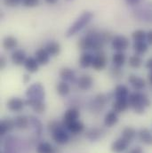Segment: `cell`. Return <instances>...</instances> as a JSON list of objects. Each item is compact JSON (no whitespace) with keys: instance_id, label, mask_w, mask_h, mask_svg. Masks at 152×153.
<instances>
[{"instance_id":"1","label":"cell","mask_w":152,"mask_h":153,"mask_svg":"<svg viewBox=\"0 0 152 153\" xmlns=\"http://www.w3.org/2000/svg\"><path fill=\"white\" fill-rule=\"evenodd\" d=\"M128 102L130 107L138 114H142L145 111V109L150 107L151 103L149 97L140 92L131 93L128 96Z\"/></svg>"},{"instance_id":"2","label":"cell","mask_w":152,"mask_h":153,"mask_svg":"<svg viewBox=\"0 0 152 153\" xmlns=\"http://www.w3.org/2000/svg\"><path fill=\"white\" fill-rule=\"evenodd\" d=\"M93 13L92 12H84L77 19L76 22L68 29L66 32V37L70 38L74 35L77 34L79 31H81L83 29H85L93 20Z\"/></svg>"},{"instance_id":"3","label":"cell","mask_w":152,"mask_h":153,"mask_svg":"<svg viewBox=\"0 0 152 153\" xmlns=\"http://www.w3.org/2000/svg\"><path fill=\"white\" fill-rule=\"evenodd\" d=\"M26 96L27 101L25 103L29 106L36 102H43L44 99V89L40 83H36L28 88Z\"/></svg>"},{"instance_id":"4","label":"cell","mask_w":152,"mask_h":153,"mask_svg":"<svg viewBox=\"0 0 152 153\" xmlns=\"http://www.w3.org/2000/svg\"><path fill=\"white\" fill-rule=\"evenodd\" d=\"M130 45L129 39L124 35L115 36L111 40V46L116 52H124L127 50Z\"/></svg>"},{"instance_id":"5","label":"cell","mask_w":152,"mask_h":153,"mask_svg":"<svg viewBox=\"0 0 152 153\" xmlns=\"http://www.w3.org/2000/svg\"><path fill=\"white\" fill-rule=\"evenodd\" d=\"M53 139L56 143L63 145V144H66L69 142L70 136H69V134H67L66 131H64L61 127H58L57 129H55L53 132Z\"/></svg>"},{"instance_id":"6","label":"cell","mask_w":152,"mask_h":153,"mask_svg":"<svg viewBox=\"0 0 152 153\" xmlns=\"http://www.w3.org/2000/svg\"><path fill=\"white\" fill-rule=\"evenodd\" d=\"M128 82L129 84L131 85V86L137 92L139 91H142L145 88L146 86V81L139 76H136V75H130L128 77Z\"/></svg>"},{"instance_id":"7","label":"cell","mask_w":152,"mask_h":153,"mask_svg":"<svg viewBox=\"0 0 152 153\" xmlns=\"http://www.w3.org/2000/svg\"><path fill=\"white\" fill-rule=\"evenodd\" d=\"M76 84H77V86L79 89H81L82 91H87L93 86V79L90 75L84 74L77 78Z\"/></svg>"},{"instance_id":"8","label":"cell","mask_w":152,"mask_h":153,"mask_svg":"<svg viewBox=\"0 0 152 153\" xmlns=\"http://www.w3.org/2000/svg\"><path fill=\"white\" fill-rule=\"evenodd\" d=\"M25 102L19 97H13L7 102V108L13 112H19L22 111Z\"/></svg>"},{"instance_id":"9","label":"cell","mask_w":152,"mask_h":153,"mask_svg":"<svg viewBox=\"0 0 152 153\" xmlns=\"http://www.w3.org/2000/svg\"><path fill=\"white\" fill-rule=\"evenodd\" d=\"M27 58L25 52L22 49H15L11 55V61L16 66L23 65Z\"/></svg>"},{"instance_id":"10","label":"cell","mask_w":152,"mask_h":153,"mask_svg":"<svg viewBox=\"0 0 152 153\" xmlns=\"http://www.w3.org/2000/svg\"><path fill=\"white\" fill-rule=\"evenodd\" d=\"M130 107L128 98H116L112 104V111L116 113L124 112Z\"/></svg>"},{"instance_id":"11","label":"cell","mask_w":152,"mask_h":153,"mask_svg":"<svg viewBox=\"0 0 152 153\" xmlns=\"http://www.w3.org/2000/svg\"><path fill=\"white\" fill-rule=\"evenodd\" d=\"M106 66H107V59L103 53H98V54L94 55L92 67L95 71H102L105 69Z\"/></svg>"},{"instance_id":"12","label":"cell","mask_w":152,"mask_h":153,"mask_svg":"<svg viewBox=\"0 0 152 153\" xmlns=\"http://www.w3.org/2000/svg\"><path fill=\"white\" fill-rule=\"evenodd\" d=\"M50 57L51 55L47 53L44 47L39 48L35 52V58L40 65H46L50 62Z\"/></svg>"},{"instance_id":"13","label":"cell","mask_w":152,"mask_h":153,"mask_svg":"<svg viewBox=\"0 0 152 153\" xmlns=\"http://www.w3.org/2000/svg\"><path fill=\"white\" fill-rule=\"evenodd\" d=\"M94 55L92 54L91 53L85 52L82 53V55L79 58V66L82 69H87L93 65Z\"/></svg>"},{"instance_id":"14","label":"cell","mask_w":152,"mask_h":153,"mask_svg":"<svg viewBox=\"0 0 152 153\" xmlns=\"http://www.w3.org/2000/svg\"><path fill=\"white\" fill-rule=\"evenodd\" d=\"M129 142H127L126 140H125L123 137H120L118 139H116L113 143L111 144V151L116 153H120L124 151H125L129 145Z\"/></svg>"},{"instance_id":"15","label":"cell","mask_w":152,"mask_h":153,"mask_svg":"<svg viewBox=\"0 0 152 153\" xmlns=\"http://www.w3.org/2000/svg\"><path fill=\"white\" fill-rule=\"evenodd\" d=\"M24 68L26 69V71L30 73H35L37 72L39 69L40 64L38 63L37 59L35 57H28L23 64Z\"/></svg>"},{"instance_id":"16","label":"cell","mask_w":152,"mask_h":153,"mask_svg":"<svg viewBox=\"0 0 152 153\" xmlns=\"http://www.w3.org/2000/svg\"><path fill=\"white\" fill-rule=\"evenodd\" d=\"M44 49L47 51V53L51 56H57L61 53L62 47H61L60 43H58L56 41H50L45 45Z\"/></svg>"},{"instance_id":"17","label":"cell","mask_w":152,"mask_h":153,"mask_svg":"<svg viewBox=\"0 0 152 153\" xmlns=\"http://www.w3.org/2000/svg\"><path fill=\"white\" fill-rule=\"evenodd\" d=\"M79 116H80V113H79L78 110H76L75 108L69 109L63 115V121L67 125V124H69L70 122L77 120Z\"/></svg>"},{"instance_id":"18","label":"cell","mask_w":152,"mask_h":153,"mask_svg":"<svg viewBox=\"0 0 152 153\" xmlns=\"http://www.w3.org/2000/svg\"><path fill=\"white\" fill-rule=\"evenodd\" d=\"M60 77L62 78V81L68 82V81H73L76 78V74L75 71L69 68V67H64L60 71Z\"/></svg>"},{"instance_id":"19","label":"cell","mask_w":152,"mask_h":153,"mask_svg":"<svg viewBox=\"0 0 152 153\" xmlns=\"http://www.w3.org/2000/svg\"><path fill=\"white\" fill-rule=\"evenodd\" d=\"M139 139L142 143L147 145H152V134L148 128H142L138 133Z\"/></svg>"},{"instance_id":"20","label":"cell","mask_w":152,"mask_h":153,"mask_svg":"<svg viewBox=\"0 0 152 153\" xmlns=\"http://www.w3.org/2000/svg\"><path fill=\"white\" fill-rule=\"evenodd\" d=\"M2 45L7 51L14 50L18 45V40H17V38L13 37V36H7L3 39Z\"/></svg>"},{"instance_id":"21","label":"cell","mask_w":152,"mask_h":153,"mask_svg":"<svg viewBox=\"0 0 152 153\" xmlns=\"http://www.w3.org/2000/svg\"><path fill=\"white\" fill-rule=\"evenodd\" d=\"M111 61L116 67L120 68L125 65V63L126 62V56L124 53V52H116L112 55Z\"/></svg>"},{"instance_id":"22","label":"cell","mask_w":152,"mask_h":153,"mask_svg":"<svg viewBox=\"0 0 152 153\" xmlns=\"http://www.w3.org/2000/svg\"><path fill=\"white\" fill-rule=\"evenodd\" d=\"M14 126H15V123L13 120H12L11 118L4 119L0 124V134L1 135L5 134L7 132L11 131Z\"/></svg>"},{"instance_id":"23","label":"cell","mask_w":152,"mask_h":153,"mask_svg":"<svg viewBox=\"0 0 152 153\" xmlns=\"http://www.w3.org/2000/svg\"><path fill=\"white\" fill-rule=\"evenodd\" d=\"M115 98H128L130 92L126 85H118L116 86L114 91Z\"/></svg>"},{"instance_id":"24","label":"cell","mask_w":152,"mask_h":153,"mask_svg":"<svg viewBox=\"0 0 152 153\" xmlns=\"http://www.w3.org/2000/svg\"><path fill=\"white\" fill-rule=\"evenodd\" d=\"M133 48L135 51L136 54L142 55L144 54L148 49H149V44L146 41H139V42H134L133 45Z\"/></svg>"},{"instance_id":"25","label":"cell","mask_w":152,"mask_h":153,"mask_svg":"<svg viewBox=\"0 0 152 153\" xmlns=\"http://www.w3.org/2000/svg\"><path fill=\"white\" fill-rule=\"evenodd\" d=\"M66 126H67L68 130H69L70 133L75 134L81 133V132L84 130V128H85L84 124H83L82 122L78 121V120L73 121V122H70V123L67 124Z\"/></svg>"},{"instance_id":"26","label":"cell","mask_w":152,"mask_h":153,"mask_svg":"<svg viewBox=\"0 0 152 153\" xmlns=\"http://www.w3.org/2000/svg\"><path fill=\"white\" fill-rule=\"evenodd\" d=\"M117 121H118L117 113L115 112L114 111H109L104 117V124L108 127H112L117 123Z\"/></svg>"},{"instance_id":"27","label":"cell","mask_w":152,"mask_h":153,"mask_svg":"<svg viewBox=\"0 0 152 153\" xmlns=\"http://www.w3.org/2000/svg\"><path fill=\"white\" fill-rule=\"evenodd\" d=\"M56 91L57 94L60 96H66L70 94V87L69 84L65 81H61L57 84L56 85Z\"/></svg>"},{"instance_id":"28","label":"cell","mask_w":152,"mask_h":153,"mask_svg":"<svg viewBox=\"0 0 152 153\" xmlns=\"http://www.w3.org/2000/svg\"><path fill=\"white\" fill-rule=\"evenodd\" d=\"M128 64L133 69L141 68V66L142 65V59L141 55H139V54L132 55L128 60Z\"/></svg>"},{"instance_id":"29","label":"cell","mask_w":152,"mask_h":153,"mask_svg":"<svg viewBox=\"0 0 152 153\" xmlns=\"http://www.w3.org/2000/svg\"><path fill=\"white\" fill-rule=\"evenodd\" d=\"M37 153H55V151L49 143L42 142L37 147Z\"/></svg>"},{"instance_id":"30","label":"cell","mask_w":152,"mask_h":153,"mask_svg":"<svg viewBox=\"0 0 152 153\" xmlns=\"http://www.w3.org/2000/svg\"><path fill=\"white\" fill-rule=\"evenodd\" d=\"M135 135H136V131L133 127H129L128 126V127H125L123 130L121 137H123L125 140H126L127 142L130 143L131 141H133L134 139Z\"/></svg>"},{"instance_id":"31","label":"cell","mask_w":152,"mask_h":153,"mask_svg":"<svg viewBox=\"0 0 152 153\" xmlns=\"http://www.w3.org/2000/svg\"><path fill=\"white\" fill-rule=\"evenodd\" d=\"M15 126L19 129H25L29 126V118L25 116H18L15 120Z\"/></svg>"},{"instance_id":"32","label":"cell","mask_w":152,"mask_h":153,"mask_svg":"<svg viewBox=\"0 0 152 153\" xmlns=\"http://www.w3.org/2000/svg\"><path fill=\"white\" fill-rule=\"evenodd\" d=\"M132 38L134 42L145 41L147 38V32L143 30H136L132 33Z\"/></svg>"},{"instance_id":"33","label":"cell","mask_w":152,"mask_h":153,"mask_svg":"<svg viewBox=\"0 0 152 153\" xmlns=\"http://www.w3.org/2000/svg\"><path fill=\"white\" fill-rule=\"evenodd\" d=\"M30 106L33 109V111L35 112H38V113H43L44 111V110H45V104L44 103V102H33Z\"/></svg>"},{"instance_id":"34","label":"cell","mask_w":152,"mask_h":153,"mask_svg":"<svg viewBox=\"0 0 152 153\" xmlns=\"http://www.w3.org/2000/svg\"><path fill=\"white\" fill-rule=\"evenodd\" d=\"M40 3V0H22V4L28 8H33L38 6Z\"/></svg>"},{"instance_id":"35","label":"cell","mask_w":152,"mask_h":153,"mask_svg":"<svg viewBox=\"0 0 152 153\" xmlns=\"http://www.w3.org/2000/svg\"><path fill=\"white\" fill-rule=\"evenodd\" d=\"M3 3L8 7H14L20 4H22V0H3Z\"/></svg>"},{"instance_id":"36","label":"cell","mask_w":152,"mask_h":153,"mask_svg":"<svg viewBox=\"0 0 152 153\" xmlns=\"http://www.w3.org/2000/svg\"><path fill=\"white\" fill-rule=\"evenodd\" d=\"M146 40H147V43L149 45H152V30H149L147 32V38H146Z\"/></svg>"},{"instance_id":"37","label":"cell","mask_w":152,"mask_h":153,"mask_svg":"<svg viewBox=\"0 0 152 153\" xmlns=\"http://www.w3.org/2000/svg\"><path fill=\"white\" fill-rule=\"evenodd\" d=\"M6 65V59L4 56H1V60H0V66H1V70L4 69Z\"/></svg>"},{"instance_id":"38","label":"cell","mask_w":152,"mask_h":153,"mask_svg":"<svg viewBox=\"0 0 152 153\" xmlns=\"http://www.w3.org/2000/svg\"><path fill=\"white\" fill-rule=\"evenodd\" d=\"M145 67H146V69H148L149 71H152V58L149 59V60L147 61V62H146V64H145Z\"/></svg>"},{"instance_id":"39","label":"cell","mask_w":152,"mask_h":153,"mask_svg":"<svg viewBox=\"0 0 152 153\" xmlns=\"http://www.w3.org/2000/svg\"><path fill=\"white\" fill-rule=\"evenodd\" d=\"M140 1L141 0H125L127 4H130V5H136L140 3Z\"/></svg>"},{"instance_id":"40","label":"cell","mask_w":152,"mask_h":153,"mask_svg":"<svg viewBox=\"0 0 152 153\" xmlns=\"http://www.w3.org/2000/svg\"><path fill=\"white\" fill-rule=\"evenodd\" d=\"M130 153H143V151H142V149L141 147H136Z\"/></svg>"},{"instance_id":"41","label":"cell","mask_w":152,"mask_h":153,"mask_svg":"<svg viewBox=\"0 0 152 153\" xmlns=\"http://www.w3.org/2000/svg\"><path fill=\"white\" fill-rule=\"evenodd\" d=\"M46 4H57L58 3V1L59 0H44Z\"/></svg>"},{"instance_id":"42","label":"cell","mask_w":152,"mask_h":153,"mask_svg":"<svg viewBox=\"0 0 152 153\" xmlns=\"http://www.w3.org/2000/svg\"><path fill=\"white\" fill-rule=\"evenodd\" d=\"M30 80V76H29V75H24L23 78H22V81H23L25 84H27V83H28Z\"/></svg>"},{"instance_id":"43","label":"cell","mask_w":152,"mask_h":153,"mask_svg":"<svg viewBox=\"0 0 152 153\" xmlns=\"http://www.w3.org/2000/svg\"><path fill=\"white\" fill-rule=\"evenodd\" d=\"M149 81L152 85V71H151V73L149 74Z\"/></svg>"},{"instance_id":"44","label":"cell","mask_w":152,"mask_h":153,"mask_svg":"<svg viewBox=\"0 0 152 153\" xmlns=\"http://www.w3.org/2000/svg\"><path fill=\"white\" fill-rule=\"evenodd\" d=\"M66 1H72V0H66Z\"/></svg>"}]
</instances>
